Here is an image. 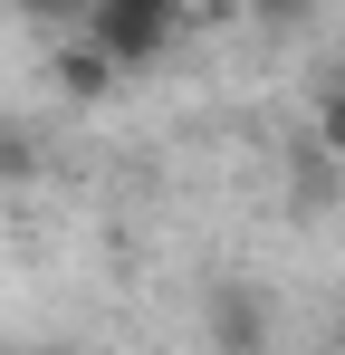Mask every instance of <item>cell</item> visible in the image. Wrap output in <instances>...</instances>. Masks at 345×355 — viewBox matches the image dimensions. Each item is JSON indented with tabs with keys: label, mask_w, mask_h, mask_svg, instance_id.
Wrapping results in <instances>:
<instances>
[{
	"label": "cell",
	"mask_w": 345,
	"mask_h": 355,
	"mask_svg": "<svg viewBox=\"0 0 345 355\" xmlns=\"http://www.w3.org/2000/svg\"><path fill=\"white\" fill-rule=\"evenodd\" d=\"M87 29L115 49V67L134 77V67H154L172 49V29H182V0H87Z\"/></svg>",
	"instance_id": "obj_1"
},
{
	"label": "cell",
	"mask_w": 345,
	"mask_h": 355,
	"mask_svg": "<svg viewBox=\"0 0 345 355\" xmlns=\"http://www.w3.org/2000/svg\"><path fill=\"white\" fill-rule=\"evenodd\" d=\"M269 336H278L269 327V297L249 288V279H221L211 288V346L221 355H269Z\"/></svg>",
	"instance_id": "obj_2"
},
{
	"label": "cell",
	"mask_w": 345,
	"mask_h": 355,
	"mask_svg": "<svg viewBox=\"0 0 345 355\" xmlns=\"http://www.w3.org/2000/svg\"><path fill=\"white\" fill-rule=\"evenodd\" d=\"M0 355H10V346H0Z\"/></svg>",
	"instance_id": "obj_9"
},
{
	"label": "cell",
	"mask_w": 345,
	"mask_h": 355,
	"mask_svg": "<svg viewBox=\"0 0 345 355\" xmlns=\"http://www.w3.org/2000/svg\"><path fill=\"white\" fill-rule=\"evenodd\" d=\"M29 173H39V135L0 116V182H29Z\"/></svg>",
	"instance_id": "obj_4"
},
{
	"label": "cell",
	"mask_w": 345,
	"mask_h": 355,
	"mask_svg": "<svg viewBox=\"0 0 345 355\" xmlns=\"http://www.w3.org/2000/svg\"><path fill=\"white\" fill-rule=\"evenodd\" d=\"M317 144H326V154H345V77H326V87H317Z\"/></svg>",
	"instance_id": "obj_5"
},
{
	"label": "cell",
	"mask_w": 345,
	"mask_h": 355,
	"mask_svg": "<svg viewBox=\"0 0 345 355\" xmlns=\"http://www.w3.org/2000/svg\"><path fill=\"white\" fill-rule=\"evenodd\" d=\"M249 10H259V19H297L307 0H249Z\"/></svg>",
	"instance_id": "obj_6"
},
{
	"label": "cell",
	"mask_w": 345,
	"mask_h": 355,
	"mask_svg": "<svg viewBox=\"0 0 345 355\" xmlns=\"http://www.w3.org/2000/svg\"><path fill=\"white\" fill-rule=\"evenodd\" d=\"M326 355H345V327H336V346H326Z\"/></svg>",
	"instance_id": "obj_7"
},
{
	"label": "cell",
	"mask_w": 345,
	"mask_h": 355,
	"mask_svg": "<svg viewBox=\"0 0 345 355\" xmlns=\"http://www.w3.org/2000/svg\"><path fill=\"white\" fill-rule=\"evenodd\" d=\"M57 355H67V346H57Z\"/></svg>",
	"instance_id": "obj_8"
},
{
	"label": "cell",
	"mask_w": 345,
	"mask_h": 355,
	"mask_svg": "<svg viewBox=\"0 0 345 355\" xmlns=\"http://www.w3.org/2000/svg\"><path fill=\"white\" fill-rule=\"evenodd\" d=\"M48 67H57V87H67L77 106H106L115 87H125V67H115V49L96 39V29H77V39H67V49H57Z\"/></svg>",
	"instance_id": "obj_3"
}]
</instances>
